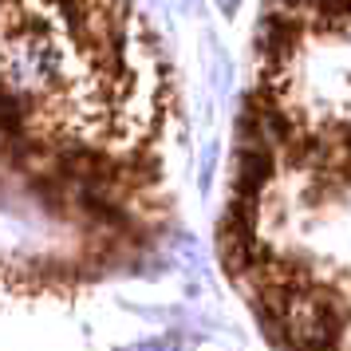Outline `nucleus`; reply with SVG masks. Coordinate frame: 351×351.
I'll list each match as a JSON object with an SVG mask.
<instances>
[{"mask_svg": "<svg viewBox=\"0 0 351 351\" xmlns=\"http://www.w3.org/2000/svg\"><path fill=\"white\" fill-rule=\"evenodd\" d=\"M261 202H245V197H229L221 209V225H217V256L229 276H249V272L265 261V245H261Z\"/></svg>", "mask_w": 351, "mask_h": 351, "instance_id": "obj_1", "label": "nucleus"}, {"mask_svg": "<svg viewBox=\"0 0 351 351\" xmlns=\"http://www.w3.org/2000/svg\"><path fill=\"white\" fill-rule=\"evenodd\" d=\"M276 174V154L261 138H237V158H233V197L261 202L265 186Z\"/></svg>", "mask_w": 351, "mask_h": 351, "instance_id": "obj_2", "label": "nucleus"}, {"mask_svg": "<svg viewBox=\"0 0 351 351\" xmlns=\"http://www.w3.org/2000/svg\"><path fill=\"white\" fill-rule=\"evenodd\" d=\"M296 44H300V24L292 20V12L269 8V16L256 24V48L265 56V64H269L272 71H280V67L292 60Z\"/></svg>", "mask_w": 351, "mask_h": 351, "instance_id": "obj_3", "label": "nucleus"}, {"mask_svg": "<svg viewBox=\"0 0 351 351\" xmlns=\"http://www.w3.org/2000/svg\"><path fill=\"white\" fill-rule=\"evenodd\" d=\"M28 114H32V99L0 83V134L4 138H20L28 130Z\"/></svg>", "mask_w": 351, "mask_h": 351, "instance_id": "obj_4", "label": "nucleus"}, {"mask_svg": "<svg viewBox=\"0 0 351 351\" xmlns=\"http://www.w3.org/2000/svg\"><path fill=\"white\" fill-rule=\"evenodd\" d=\"M123 351H182L174 335H162V339H146V343H134V348H123Z\"/></svg>", "mask_w": 351, "mask_h": 351, "instance_id": "obj_5", "label": "nucleus"}]
</instances>
